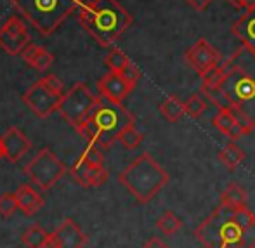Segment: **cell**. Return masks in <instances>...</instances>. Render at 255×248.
Segmentation results:
<instances>
[{
	"mask_svg": "<svg viewBox=\"0 0 255 248\" xmlns=\"http://www.w3.org/2000/svg\"><path fill=\"white\" fill-rule=\"evenodd\" d=\"M229 3H233V5L236 7V9H254L255 7V0H228Z\"/></svg>",
	"mask_w": 255,
	"mask_h": 248,
	"instance_id": "obj_36",
	"label": "cell"
},
{
	"mask_svg": "<svg viewBox=\"0 0 255 248\" xmlns=\"http://www.w3.org/2000/svg\"><path fill=\"white\" fill-rule=\"evenodd\" d=\"M99 94L113 103H124V99L132 92L134 85H130L120 73L110 71L98 82Z\"/></svg>",
	"mask_w": 255,
	"mask_h": 248,
	"instance_id": "obj_13",
	"label": "cell"
},
{
	"mask_svg": "<svg viewBox=\"0 0 255 248\" xmlns=\"http://www.w3.org/2000/svg\"><path fill=\"white\" fill-rule=\"evenodd\" d=\"M63 82L56 75H47V77L37 80L26 92L23 94V103L33 111L35 117L47 118L54 111L59 110V104L64 98Z\"/></svg>",
	"mask_w": 255,
	"mask_h": 248,
	"instance_id": "obj_7",
	"label": "cell"
},
{
	"mask_svg": "<svg viewBox=\"0 0 255 248\" xmlns=\"http://www.w3.org/2000/svg\"><path fill=\"white\" fill-rule=\"evenodd\" d=\"M108 181V170L103 165H91L87 177V188H98Z\"/></svg>",
	"mask_w": 255,
	"mask_h": 248,
	"instance_id": "obj_29",
	"label": "cell"
},
{
	"mask_svg": "<svg viewBox=\"0 0 255 248\" xmlns=\"http://www.w3.org/2000/svg\"><path fill=\"white\" fill-rule=\"evenodd\" d=\"M98 103V96L92 94V91L84 84V82H77L70 91L64 94L63 101L59 104V115L75 128L78 130L80 125L89 117L91 110L94 104Z\"/></svg>",
	"mask_w": 255,
	"mask_h": 248,
	"instance_id": "obj_8",
	"label": "cell"
},
{
	"mask_svg": "<svg viewBox=\"0 0 255 248\" xmlns=\"http://www.w3.org/2000/svg\"><path fill=\"white\" fill-rule=\"evenodd\" d=\"M168 172L149 153H142L120 172L118 182L139 203H149L168 182Z\"/></svg>",
	"mask_w": 255,
	"mask_h": 248,
	"instance_id": "obj_4",
	"label": "cell"
},
{
	"mask_svg": "<svg viewBox=\"0 0 255 248\" xmlns=\"http://www.w3.org/2000/svg\"><path fill=\"white\" fill-rule=\"evenodd\" d=\"M212 122H214L215 128L224 135H228V139H231V141H236V139L250 134L249 128L238 120L233 108H221Z\"/></svg>",
	"mask_w": 255,
	"mask_h": 248,
	"instance_id": "obj_15",
	"label": "cell"
},
{
	"mask_svg": "<svg viewBox=\"0 0 255 248\" xmlns=\"http://www.w3.org/2000/svg\"><path fill=\"white\" fill-rule=\"evenodd\" d=\"M42 49H44V47H40V45L28 44L26 47H24L23 52H21V57H23L24 63H28V64H30V66H31V63H33V61L37 59L38 54L42 52Z\"/></svg>",
	"mask_w": 255,
	"mask_h": 248,
	"instance_id": "obj_34",
	"label": "cell"
},
{
	"mask_svg": "<svg viewBox=\"0 0 255 248\" xmlns=\"http://www.w3.org/2000/svg\"><path fill=\"white\" fill-rule=\"evenodd\" d=\"M240 245H242V248H255V224L242 231Z\"/></svg>",
	"mask_w": 255,
	"mask_h": 248,
	"instance_id": "obj_35",
	"label": "cell"
},
{
	"mask_svg": "<svg viewBox=\"0 0 255 248\" xmlns=\"http://www.w3.org/2000/svg\"><path fill=\"white\" fill-rule=\"evenodd\" d=\"M221 91L238 120L252 132L255 128V52L240 47L221 63Z\"/></svg>",
	"mask_w": 255,
	"mask_h": 248,
	"instance_id": "obj_1",
	"label": "cell"
},
{
	"mask_svg": "<svg viewBox=\"0 0 255 248\" xmlns=\"http://www.w3.org/2000/svg\"><path fill=\"white\" fill-rule=\"evenodd\" d=\"M135 124V118L122 103L99 96L98 103L91 110L89 117L78 128V134L89 142L99 148H111L120 139V134L127 127Z\"/></svg>",
	"mask_w": 255,
	"mask_h": 248,
	"instance_id": "obj_2",
	"label": "cell"
},
{
	"mask_svg": "<svg viewBox=\"0 0 255 248\" xmlns=\"http://www.w3.org/2000/svg\"><path fill=\"white\" fill-rule=\"evenodd\" d=\"M156 228L160 229L163 235L167 236H174L175 233L181 231L182 228V221L175 215V212L172 210H167L161 214V217L156 221Z\"/></svg>",
	"mask_w": 255,
	"mask_h": 248,
	"instance_id": "obj_22",
	"label": "cell"
},
{
	"mask_svg": "<svg viewBox=\"0 0 255 248\" xmlns=\"http://www.w3.org/2000/svg\"><path fill=\"white\" fill-rule=\"evenodd\" d=\"M233 33L243 47L255 52V7L245 10V14L233 24Z\"/></svg>",
	"mask_w": 255,
	"mask_h": 248,
	"instance_id": "obj_16",
	"label": "cell"
},
{
	"mask_svg": "<svg viewBox=\"0 0 255 248\" xmlns=\"http://www.w3.org/2000/svg\"><path fill=\"white\" fill-rule=\"evenodd\" d=\"M17 200L14 193H2L0 195V214L3 217H10L17 210Z\"/></svg>",
	"mask_w": 255,
	"mask_h": 248,
	"instance_id": "obj_30",
	"label": "cell"
},
{
	"mask_svg": "<svg viewBox=\"0 0 255 248\" xmlns=\"http://www.w3.org/2000/svg\"><path fill=\"white\" fill-rule=\"evenodd\" d=\"M233 222L243 231V229H247L255 224V214L252 210H249L247 207L235 208V210H233Z\"/></svg>",
	"mask_w": 255,
	"mask_h": 248,
	"instance_id": "obj_28",
	"label": "cell"
},
{
	"mask_svg": "<svg viewBox=\"0 0 255 248\" xmlns=\"http://www.w3.org/2000/svg\"><path fill=\"white\" fill-rule=\"evenodd\" d=\"M78 19L101 47H111L132 24V16L118 0H92L82 3Z\"/></svg>",
	"mask_w": 255,
	"mask_h": 248,
	"instance_id": "obj_3",
	"label": "cell"
},
{
	"mask_svg": "<svg viewBox=\"0 0 255 248\" xmlns=\"http://www.w3.org/2000/svg\"><path fill=\"white\" fill-rule=\"evenodd\" d=\"M64 172H66V167L63 165V161L49 148L38 151V154H35L24 167V174L30 177V181L44 191L51 189L63 177Z\"/></svg>",
	"mask_w": 255,
	"mask_h": 248,
	"instance_id": "obj_9",
	"label": "cell"
},
{
	"mask_svg": "<svg viewBox=\"0 0 255 248\" xmlns=\"http://www.w3.org/2000/svg\"><path fill=\"white\" fill-rule=\"evenodd\" d=\"M160 113L161 117L165 118L170 124H175V122L181 120V117L186 113L184 111V103L177 98V96H170L160 104Z\"/></svg>",
	"mask_w": 255,
	"mask_h": 248,
	"instance_id": "obj_21",
	"label": "cell"
},
{
	"mask_svg": "<svg viewBox=\"0 0 255 248\" xmlns=\"http://www.w3.org/2000/svg\"><path fill=\"white\" fill-rule=\"evenodd\" d=\"M184 111L186 115H189V117L196 120V118H200L207 111V103H205V99L200 94H193L184 103Z\"/></svg>",
	"mask_w": 255,
	"mask_h": 248,
	"instance_id": "obj_26",
	"label": "cell"
},
{
	"mask_svg": "<svg viewBox=\"0 0 255 248\" xmlns=\"http://www.w3.org/2000/svg\"><path fill=\"white\" fill-rule=\"evenodd\" d=\"M91 161H87L85 158H80V160H77L73 163V167L70 168V174L71 177L75 179V182L80 186H84V188H87V177H89V170H91Z\"/></svg>",
	"mask_w": 255,
	"mask_h": 248,
	"instance_id": "obj_25",
	"label": "cell"
},
{
	"mask_svg": "<svg viewBox=\"0 0 255 248\" xmlns=\"http://www.w3.org/2000/svg\"><path fill=\"white\" fill-rule=\"evenodd\" d=\"M2 158H5V154H3V146H2V141H0V160Z\"/></svg>",
	"mask_w": 255,
	"mask_h": 248,
	"instance_id": "obj_39",
	"label": "cell"
},
{
	"mask_svg": "<svg viewBox=\"0 0 255 248\" xmlns=\"http://www.w3.org/2000/svg\"><path fill=\"white\" fill-rule=\"evenodd\" d=\"M49 236L51 235H49L42 226L33 224L23 233L21 242H23V245L26 248H45L49 242Z\"/></svg>",
	"mask_w": 255,
	"mask_h": 248,
	"instance_id": "obj_20",
	"label": "cell"
},
{
	"mask_svg": "<svg viewBox=\"0 0 255 248\" xmlns=\"http://www.w3.org/2000/svg\"><path fill=\"white\" fill-rule=\"evenodd\" d=\"M0 141H2L3 146V154H5V158L10 163L19 161L31 148V141L17 127L7 128L2 137H0Z\"/></svg>",
	"mask_w": 255,
	"mask_h": 248,
	"instance_id": "obj_14",
	"label": "cell"
},
{
	"mask_svg": "<svg viewBox=\"0 0 255 248\" xmlns=\"http://www.w3.org/2000/svg\"><path fill=\"white\" fill-rule=\"evenodd\" d=\"M202 94L205 98H208L210 103H214L219 110H221V108H229L228 99H226L224 92L221 91L219 85H202Z\"/></svg>",
	"mask_w": 255,
	"mask_h": 248,
	"instance_id": "obj_27",
	"label": "cell"
},
{
	"mask_svg": "<svg viewBox=\"0 0 255 248\" xmlns=\"http://www.w3.org/2000/svg\"><path fill=\"white\" fill-rule=\"evenodd\" d=\"M247 201H249V195H247L245 189H243L242 186L236 184V182H231L221 195L222 207L233 208V210H235V208L247 207Z\"/></svg>",
	"mask_w": 255,
	"mask_h": 248,
	"instance_id": "obj_18",
	"label": "cell"
},
{
	"mask_svg": "<svg viewBox=\"0 0 255 248\" xmlns=\"http://www.w3.org/2000/svg\"><path fill=\"white\" fill-rule=\"evenodd\" d=\"M120 75L128 82V84L134 85V87H135V84L139 82V78H141V71H139V68L135 66L134 63H128L127 66L120 71Z\"/></svg>",
	"mask_w": 255,
	"mask_h": 248,
	"instance_id": "obj_32",
	"label": "cell"
},
{
	"mask_svg": "<svg viewBox=\"0 0 255 248\" xmlns=\"http://www.w3.org/2000/svg\"><path fill=\"white\" fill-rule=\"evenodd\" d=\"M142 248H168L167 243L163 242V240L156 238V236H153V238H149L148 242L142 245Z\"/></svg>",
	"mask_w": 255,
	"mask_h": 248,
	"instance_id": "obj_37",
	"label": "cell"
},
{
	"mask_svg": "<svg viewBox=\"0 0 255 248\" xmlns=\"http://www.w3.org/2000/svg\"><path fill=\"white\" fill-rule=\"evenodd\" d=\"M184 59L196 73L202 77L207 73L208 70H212L214 66L221 64V54L215 47H212L205 38H198V42L191 45L184 54Z\"/></svg>",
	"mask_w": 255,
	"mask_h": 248,
	"instance_id": "obj_11",
	"label": "cell"
},
{
	"mask_svg": "<svg viewBox=\"0 0 255 248\" xmlns=\"http://www.w3.org/2000/svg\"><path fill=\"white\" fill-rule=\"evenodd\" d=\"M28 44H31V38L23 21L16 16L9 17L0 28V47L10 56H17L23 52Z\"/></svg>",
	"mask_w": 255,
	"mask_h": 248,
	"instance_id": "obj_10",
	"label": "cell"
},
{
	"mask_svg": "<svg viewBox=\"0 0 255 248\" xmlns=\"http://www.w3.org/2000/svg\"><path fill=\"white\" fill-rule=\"evenodd\" d=\"M82 158H85V160L94 165H103V153L98 144H89L87 148H85L84 154H82Z\"/></svg>",
	"mask_w": 255,
	"mask_h": 248,
	"instance_id": "obj_33",
	"label": "cell"
},
{
	"mask_svg": "<svg viewBox=\"0 0 255 248\" xmlns=\"http://www.w3.org/2000/svg\"><path fill=\"white\" fill-rule=\"evenodd\" d=\"M186 2H188L195 10H200V12H202V10H205L208 5H210L212 0H186Z\"/></svg>",
	"mask_w": 255,
	"mask_h": 248,
	"instance_id": "obj_38",
	"label": "cell"
},
{
	"mask_svg": "<svg viewBox=\"0 0 255 248\" xmlns=\"http://www.w3.org/2000/svg\"><path fill=\"white\" fill-rule=\"evenodd\" d=\"M52 63H54V56L49 52V50L42 49V52L38 54V57L31 63V68H35V70H38V71H45Z\"/></svg>",
	"mask_w": 255,
	"mask_h": 248,
	"instance_id": "obj_31",
	"label": "cell"
},
{
	"mask_svg": "<svg viewBox=\"0 0 255 248\" xmlns=\"http://www.w3.org/2000/svg\"><path fill=\"white\" fill-rule=\"evenodd\" d=\"M17 200V207L24 215H35L42 207H44V198L38 195L37 189H33L31 186L23 184L17 188V191L14 193Z\"/></svg>",
	"mask_w": 255,
	"mask_h": 248,
	"instance_id": "obj_17",
	"label": "cell"
},
{
	"mask_svg": "<svg viewBox=\"0 0 255 248\" xmlns=\"http://www.w3.org/2000/svg\"><path fill=\"white\" fill-rule=\"evenodd\" d=\"M195 238L205 248H242V229L233 222V208L219 205L195 229Z\"/></svg>",
	"mask_w": 255,
	"mask_h": 248,
	"instance_id": "obj_6",
	"label": "cell"
},
{
	"mask_svg": "<svg viewBox=\"0 0 255 248\" xmlns=\"http://www.w3.org/2000/svg\"><path fill=\"white\" fill-rule=\"evenodd\" d=\"M104 63H106V66L110 68V71L120 73V71L130 63V59H128V56L122 49H111L110 52H108Z\"/></svg>",
	"mask_w": 255,
	"mask_h": 248,
	"instance_id": "obj_23",
	"label": "cell"
},
{
	"mask_svg": "<svg viewBox=\"0 0 255 248\" xmlns=\"http://www.w3.org/2000/svg\"><path fill=\"white\" fill-rule=\"evenodd\" d=\"M245 158H247L245 151L240 148V146H236L235 141H231L228 146H224V148L221 149V153H219V161L231 172L236 170V168L245 161Z\"/></svg>",
	"mask_w": 255,
	"mask_h": 248,
	"instance_id": "obj_19",
	"label": "cell"
},
{
	"mask_svg": "<svg viewBox=\"0 0 255 248\" xmlns=\"http://www.w3.org/2000/svg\"><path fill=\"white\" fill-rule=\"evenodd\" d=\"M87 245V235L77 226L73 219H66L49 236L45 248H84Z\"/></svg>",
	"mask_w": 255,
	"mask_h": 248,
	"instance_id": "obj_12",
	"label": "cell"
},
{
	"mask_svg": "<svg viewBox=\"0 0 255 248\" xmlns=\"http://www.w3.org/2000/svg\"><path fill=\"white\" fill-rule=\"evenodd\" d=\"M14 9L23 14L42 35H51L73 10L80 9V0H10Z\"/></svg>",
	"mask_w": 255,
	"mask_h": 248,
	"instance_id": "obj_5",
	"label": "cell"
},
{
	"mask_svg": "<svg viewBox=\"0 0 255 248\" xmlns=\"http://www.w3.org/2000/svg\"><path fill=\"white\" fill-rule=\"evenodd\" d=\"M142 139H144V135L141 134V132L135 128V124L130 125V127H127L124 132L120 134V139L118 141L122 142V146H124L125 149H135L141 146Z\"/></svg>",
	"mask_w": 255,
	"mask_h": 248,
	"instance_id": "obj_24",
	"label": "cell"
}]
</instances>
